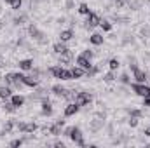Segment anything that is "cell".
<instances>
[{
    "label": "cell",
    "instance_id": "1",
    "mask_svg": "<svg viewBox=\"0 0 150 148\" xmlns=\"http://www.w3.org/2000/svg\"><path fill=\"white\" fill-rule=\"evenodd\" d=\"M28 35L33 38V40H37L40 45H45V44L49 42V40L45 38V35H44V33H42V32L38 30L35 25H30V26H28Z\"/></svg>",
    "mask_w": 150,
    "mask_h": 148
},
{
    "label": "cell",
    "instance_id": "2",
    "mask_svg": "<svg viewBox=\"0 0 150 148\" xmlns=\"http://www.w3.org/2000/svg\"><path fill=\"white\" fill-rule=\"evenodd\" d=\"M93 101V94L89 92V91H84V92H77V96H75V101L79 106H86V105H89Z\"/></svg>",
    "mask_w": 150,
    "mask_h": 148
},
{
    "label": "cell",
    "instance_id": "3",
    "mask_svg": "<svg viewBox=\"0 0 150 148\" xmlns=\"http://www.w3.org/2000/svg\"><path fill=\"white\" fill-rule=\"evenodd\" d=\"M70 140L74 141L77 147H86V141H84L82 131H80V127H77V125H74V129H72V132H70Z\"/></svg>",
    "mask_w": 150,
    "mask_h": 148
},
{
    "label": "cell",
    "instance_id": "4",
    "mask_svg": "<svg viewBox=\"0 0 150 148\" xmlns=\"http://www.w3.org/2000/svg\"><path fill=\"white\" fill-rule=\"evenodd\" d=\"M100 23H101V18H100V14L89 12V14H87V19H86V25H84V28H86V30H93L94 26H100Z\"/></svg>",
    "mask_w": 150,
    "mask_h": 148
},
{
    "label": "cell",
    "instance_id": "5",
    "mask_svg": "<svg viewBox=\"0 0 150 148\" xmlns=\"http://www.w3.org/2000/svg\"><path fill=\"white\" fill-rule=\"evenodd\" d=\"M16 129L28 134V132H35L37 131V124L35 122H16Z\"/></svg>",
    "mask_w": 150,
    "mask_h": 148
},
{
    "label": "cell",
    "instance_id": "6",
    "mask_svg": "<svg viewBox=\"0 0 150 148\" xmlns=\"http://www.w3.org/2000/svg\"><path fill=\"white\" fill-rule=\"evenodd\" d=\"M131 85V89H133V92L134 94H138V96H147L150 92V87L149 85H145V84H140V82H133V84H129Z\"/></svg>",
    "mask_w": 150,
    "mask_h": 148
},
{
    "label": "cell",
    "instance_id": "7",
    "mask_svg": "<svg viewBox=\"0 0 150 148\" xmlns=\"http://www.w3.org/2000/svg\"><path fill=\"white\" fill-rule=\"evenodd\" d=\"M63 127H65V120L59 118V120H56V122L49 127V134H52V136H59V134L63 132Z\"/></svg>",
    "mask_w": 150,
    "mask_h": 148
},
{
    "label": "cell",
    "instance_id": "8",
    "mask_svg": "<svg viewBox=\"0 0 150 148\" xmlns=\"http://www.w3.org/2000/svg\"><path fill=\"white\" fill-rule=\"evenodd\" d=\"M133 78H134V82H140V84H145V82L149 80V73H147L145 70H140V68H134V70H133Z\"/></svg>",
    "mask_w": 150,
    "mask_h": 148
},
{
    "label": "cell",
    "instance_id": "9",
    "mask_svg": "<svg viewBox=\"0 0 150 148\" xmlns=\"http://www.w3.org/2000/svg\"><path fill=\"white\" fill-rule=\"evenodd\" d=\"M75 61H77V65H79L80 68H84L86 72H87V70H91V66H93V63H91V59H87V58H84L82 54H79Z\"/></svg>",
    "mask_w": 150,
    "mask_h": 148
},
{
    "label": "cell",
    "instance_id": "10",
    "mask_svg": "<svg viewBox=\"0 0 150 148\" xmlns=\"http://www.w3.org/2000/svg\"><path fill=\"white\" fill-rule=\"evenodd\" d=\"M103 125H105V120H103V118H96V120H91V122H89L91 132H100V131L103 129Z\"/></svg>",
    "mask_w": 150,
    "mask_h": 148
},
{
    "label": "cell",
    "instance_id": "11",
    "mask_svg": "<svg viewBox=\"0 0 150 148\" xmlns=\"http://www.w3.org/2000/svg\"><path fill=\"white\" fill-rule=\"evenodd\" d=\"M11 96H12V89H11V85H0V99H11Z\"/></svg>",
    "mask_w": 150,
    "mask_h": 148
},
{
    "label": "cell",
    "instance_id": "12",
    "mask_svg": "<svg viewBox=\"0 0 150 148\" xmlns=\"http://www.w3.org/2000/svg\"><path fill=\"white\" fill-rule=\"evenodd\" d=\"M21 80H23L25 87H32V89H33V87H37V85H38V78H35V77H32V75H30V77L23 75V78H21Z\"/></svg>",
    "mask_w": 150,
    "mask_h": 148
},
{
    "label": "cell",
    "instance_id": "13",
    "mask_svg": "<svg viewBox=\"0 0 150 148\" xmlns=\"http://www.w3.org/2000/svg\"><path fill=\"white\" fill-rule=\"evenodd\" d=\"M51 92H52L54 96H58V98H65L67 89H65L61 84H56V85H52V87H51Z\"/></svg>",
    "mask_w": 150,
    "mask_h": 148
},
{
    "label": "cell",
    "instance_id": "14",
    "mask_svg": "<svg viewBox=\"0 0 150 148\" xmlns=\"http://www.w3.org/2000/svg\"><path fill=\"white\" fill-rule=\"evenodd\" d=\"M79 110H80V106H79L77 103L72 101L70 105H67V106H65V117H72V115H75Z\"/></svg>",
    "mask_w": 150,
    "mask_h": 148
},
{
    "label": "cell",
    "instance_id": "15",
    "mask_svg": "<svg viewBox=\"0 0 150 148\" xmlns=\"http://www.w3.org/2000/svg\"><path fill=\"white\" fill-rule=\"evenodd\" d=\"M11 103H12L16 108H21V106L25 105V96H21V94H12V96H11Z\"/></svg>",
    "mask_w": 150,
    "mask_h": 148
},
{
    "label": "cell",
    "instance_id": "16",
    "mask_svg": "<svg viewBox=\"0 0 150 148\" xmlns=\"http://www.w3.org/2000/svg\"><path fill=\"white\" fill-rule=\"evenodd\" d=\"M67 51H68V47H67V45H65V42H61V40H59L58 44H54V45H52V52H54V54H58V56H59V54H63V52H67Z\"/></svg>",
    "mask_w": 150,
    "mask_h": 148
},
{
    "label": "cell",
    "instance_id": "17",
    "mask_svg": "<svg viewBox=\"0 0 150 148\" xmlns=\"http://www.w3.org/2000/svg\"><path fill=\"white\" fill-rule=\"evenodd\" d=\"M42 115H45V117L52 115V105L49 103V99H47V98H45V99H42Z\"/></svg>",
    "mask_w": 150,
    "mask_h": 148
},
{
    "label": "cell",
    "instance_id": "18",
    "mask_svg": "<svg viewBox=\"0 0 150 148\" xmlns=\"http://www.w3.org/2000/svg\"><path fill=\"white\" fill-rule=\"evenodd\" d=\"M72 38H74V30H63V32L59 33V40H61V42H65V44H67V42H70Z\"/></svg>",
    "mask_w": 150,
    "mask_h": 148
},
{
    "label": "cell",
    "instance_id": "19",
    "mask_svg": "<svg viewBox=\"0 0 150 148\" xmlns=\"http://www.w3.org/2000/svg\"><path fill=\"white\" fill-rule=\"evenodd\" d=\"M70 72H72V77H74L75 80H77V78H82V77L86 75V70H84V68H80L79 65L74 66V68H70Z\"/></svg>",
    "mask_w": 150,
    "mask_h": 148
},
{
    "label": "cell",
    "instance_id": "20",
    "mask_svg": "<svg viewBox=\"0 0 150 148\" xmlns=\"http://www.w3.org/2000/svg\"><path fill=\"white\" fill-rule=\"evenodd\" d=\"M18 66H19V70H32L33 68V61L32 59H21L19 63H18Z\"/></svg>",
    "mask_w": 150,
    "mask_h": 148
},
{
    "label": "cell",
    "instance_id": "21",
    "mask_svg": "<svg viewBox=\"0 0 150 148\" xmlns=\"http://www.w3.org/2000/svg\"><path fill=\"white\" fill-rule=\"evenodd\" d=\"M89 42H91L93 45H103V35H100V33H93V35L89 37Z\"/></svg>",
    "mask_w": 150,
    "mask_h": 148
},
{
    "label": "cell",
    "instance_id": "22",
    "mask_svg": "<svg viewBox=\"0 0 150 148\" xmlns=\"http://www.w3.org/2000/svg\"><path fill=\"white\" fill-rule=\"evenodd\" d=\"M74 59V54H72V51L68 49L67 52H63V54H59V63H70Z\"/></svg>",
    "mask_w": 150,
    "mask_h": 148
},
{
    "label": "cell",
    "instance_id": "23",
    "mask_svg": "<svg viewBox=\"0 0 150 148\" xmlns=\"http://www.w3.org/2000/svg\"><path fill=\"white\" fill-rule=\"evenodd\" d=\"M77 11H79V14H82V16H87V14L91 12L89 5H87V4H84V2H82V4L79 5V9H77Z\"/></svg>",
    "mask_w": 150,
    "mask_h": 148
},
{
    "label": "cell",
    "instance_id": "24",
    "mask_svg": "<svg viewBox=\"0 0 150 148\" xmlns=\"http://www.w3.org/2000/svg\"><path fill=\"white\" fill-rule=\"evenodd\" d=\"M25 21H26V14H19V16H16V18L12 19V23H14L16 26H21V25H25Z\"/></svg>",
    "mask_w": 150,
    "mask_h": 148
},
{
    "label": "cell",
    "instance_id": "25",
    "mask_svg": "<svg viewBox=\"0 0 150 148\" xmlns=\"http://www.w3.org/2000/svg\"><path fill=\"white\" fill-rule=\"evenodd\" d=\"M59 78L61 80H74V77H72V72L70 70H61V75H59Z\"/></svg>",
    "mask_w": 150,
    "mask_h": 148
},
{
    "label": "cell",
    "instance_id": "26",
    "mask_svg": "<svg viewBox=\"0 0 150 148\" xmlns=\"http://www.w3.org/2000/svg\"><path fill=\"white\" fill-rule=\"evenodd\" d=\"M2 108H4V111H7V113H14V111L18 110V108H16V106H14V105H12V103H11V101H9V103H7V101H5V103H4V106H2Z\"/></svg>",
    "mask_w": 150,
    "mask_h": 148
},
{
    "label": "cell",
    "instance_id": "27",
    "mask_svg": "<svg viewBox=\"0 0 150 148\" xmlns=\"http://www.w3.org/2000/svg\"><path fill=\"white\" fill-rule=\"evenodd\" d=\"M75 96H77V91L75 89H67V94H65V99H68V101H75Z\"/></svg>",
    "mask_w": 150,
    "mask_h": 148
},
{
    "label": "cell",
    "instance_id": "28",
    "mask_svg": "<svg viewBox=\"0 0 150 148\" xmlns=\"http://www.w3.org/2000/svg\"><path fill=\"white\" fill-rule=\"evenodd\" d=\"M100 26H101L105 32H110V30H112V23H110V21H107V19H101Z\"/></svg>",
    "mask_w": 150,
    "mask_h": 148
},
{
    "label": "cell",
    "instance_id": "29",
    "mask_svg": "<svg viewBox=\"0 0 150 148\" xmlns=\"http://www.w3.org/2000/svg\"><path fill=\"white\" fill-rule=\"evenodd\" d=\"M108 66H110V70H113V72H115V70H119L120 63H119V59H115V58H113V59H110V61H108Z\"/></svg>",
    "mask_w": 150,
    "mask_h": 148
},
{
    "label": "cell",
    "instance_id": "30",
    "mask_svg": "<svg viewBox=\"0 0 150 148\" xmlns=\"http://www.w3.org/2000/svg\"><path fill=\"white\" fill-rule=\"evenodd\" d=\"M119 82H120V84L129 85V84H131V78H129V75H127V73H122L120 77H119Z\"/></svg>",
    "mask_w": 150,
    "mask_h": 148
},
{
    "label": "cell",
    "instance_id": "31",
    "mask_svg": "<svg viewBox=\"0 0 150 148\" xmlns=\"http://www.w3.org/2000/svg\"><path fill=\"white\" fill-rule=\"evenodd\" d=\"M23 143H25V140H23V138H18V140H12L9 145H11L12 148H18V147H21Z\"/></svg>",
    "mask_w": 150,
    "mask_h": 148
},
{
    "label": "cell",
    "instance_id": "32",
    "mask_svg": "<svg viewBox=\"0 0 150 148\" xmlns=\"http://www.w3.org/2000/svg\"><path fill=\"white\" fill-rule=\"evenodd\" d=\"M103 80H105V82H113V80H115V72H113V70H110L108 73L103 77Z\"/></svg>",
    "mask_w": 150,
    "mask_h": 148
},
{
    "label": "cell",
    "instance_id": "33",
    "mask_svg": "<svg viewBox=\"0 0 150 148\" xmlns=\"http://www.w3.org/2000/svg\"><path fill=\"white\" fill-rule=\"evenodd\" d=\"M21 5H23V0H14V2L11 4V9H12V11H19Z\"/></svg>",
    "mask_w": 150,
    "mask_h": 148
},
{
    "label": "cell",
    "instance_id": "34",
    "mask_svg": "<svg viewBox=\"0 0 150 148\" xmlns=\"http://www.w3.org/2000/svg\"><path fill=\"white\" fill-rule=\"evenodd\" d=\"M129 115H131V117H136V118H142V117H143V111L138 110V108H134V110H129Z\"/></svg>",
    "mask_w": 150,
    "mask_h": 148
},
{
    "label": "cell",
    "instance_id": "35",
    "mask_svg": "<svg viewBox=\"0 0 150 148\" xmlns=\"http://www.w3.org/2000/svg\"><path fill=\"white\" fill-rule=\"evenodd\" d=\"M129 7H131L133 11H138V9L142 7V2H140V0H133V2H129Z\"/></svg>",
    "mask_w": 150,
    "mask_h": 148
},
{
    "label": "cell",
    "instance_id": "36",
    "mask_svg": "<svg viewBox=\"0 0 150 148\" xmlns=\"http://www.w3.org/2000/svg\"><path fill=\"white\" fill-rule=\"evenodd\" d=\"M80 54H82L84 58H87V59H93V58H94V52H93L91 49H86V51H82Z\"/></svg>",
    "mask_w": 150,
    "mask_h": 148
},
{
    "label": "cell",
    "instance_id": "37",
    "mask_svg": "<svg viewBox=\"0 0 150 148\" xmlns=\"http://www.w3.org/2000/svg\"><path fill=\"white\" fill-rule=\"evenodd\" d=\"M127 124H129L131 127H136V125H138V118H136V117H129V120H127Z\"/></svg>",
    "mask_w": 150,
    "mask_h": 148
},
{
    "label": "cell",
    "instance_id": "38",
    "mask_svg": "<svg viewBox=\"0 0 150 148\" xmlns=\"http://www.w3.org/2000/svg\"><path fill=\"white\" fill-rule=\"evenodd\" d=\"M72 129H74V125H70V127H65L61 134H63V136H67V138H70V132H72Z\"/></svg>",
    "mask_w": 150,
    "mask_h": 148
},
{
    "label": "cell",
    "instance_id": "39",
    "mask_svg": "<svg viewBox=\"0 0 150 148\" xmlns=\"http://www.w3.org/2000/svg\"><path fill=\"white\" fill-rule=\"evenodd\" d=\"M143 106H150V92L147 96H143Z\"/></svg>",
    "mask_w": 150,
    "mask_h": 148
},
{
    "label": "cell",
    "instance_id": "40",
    "mask_svg": "<svg viewBox=\"0 0 150 148\" xmlns=\"http://www.w3.org/2000/svg\"><path fill=\"white\" fill-rule=\"evenodd\" d=\"M67 9H74V0H67Z\"/></svg>",
    "mask_w": 150,
    "mask_h": 148
},
{
    "label": "cell",
    "instance_id": "41",
    "mask_svg": "<svg viewBox=\"0 0 150 148\" xmlns=\"http://www.w3.org/2000/svg\"><path fill=\"white\" fill-rule=\"evenodd\" d=\"M143 134H145V136H150V125H149V127H145V131H143Z\"/></svg>",
    "mask_w": 150,
    "mask_h": 148
},
{
    "label": "cell",
    "instance_id": "42",
    "mask_svg": "<svg viewBox=\"0 0 150 148\" xmlns=\"http://www.w3.org/2000/svg\"><path fill=\"white\" fill-rule=\"evenodd\" d=\"M54 147H59V148H63L65 145H63V141H56V143H54Z\"/></svg>",
    "mask_w": 150,
    "mask_h": 148
},
{
    "label": "cell",
    "instance_id": "43",
    "mask_svg": "<svg viewBox=\"0 0 150 148\" xmlns=\"http://www.w3.org/2000/svg\"><path fill=\"white\" fill-rule=\"evenodd\" d=\"M4 2H5V4H9V5H11V4H12V2H14V0H4Z\"/></svg>",
    "mask_w": 150,
    "mask_h": 148
},
{
    "label": "cell",
    "instance_id": "44",
    "mask_svg": "<svg viewBox=\"0 0 150 148\" xmlns=\"http://www.w3.org/2000/svg\"><path fill=\"white\" fill-rule=\"evenodd\" d=\"M147 147H149V148H150V143H149V145H147Z\"/></svg>",
    "mask_w": 150,
    "mask_h": 148
},
{
    "label": "cell",
    "instance_id": "45",
    "mask_svg": "<svg viewBox=\"0 0 150 148\" xmlns=\"http://www.w3.org/2000/svg\"><path fill=\"white\" fill-rule=\"evenodd\" d=\"M149 4H150V0H149Z\"/></svg>",
    "mask_w": 150,
    "mask_h": 148
}]
</instances>
